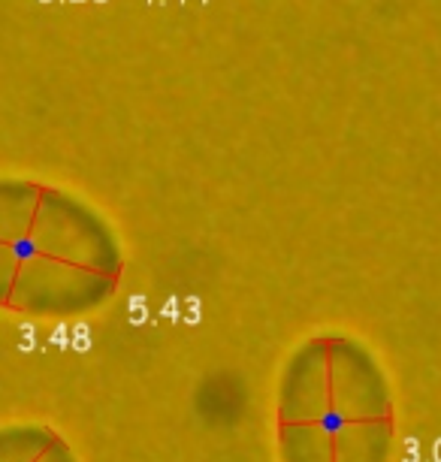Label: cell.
Returning <instances> with one entry per match:
<instances>
[{
	"mask_svg": "<svg viewBox=\"0 0 441 462\" xmlns=\"http://www.w3.org/2000/svg\"><path fill=\"white\" fill-rule=\"evenodd\" d=\"M405 462H420V447H417V438L405 441Z\"/></svg>",
	"mask_w": 441,
	"mask_h": 462,
	"instance_id": "1",
	"label": "cell"
},
{
	"mask_svg": "<svg viewBox=\"0 0 441 462\" xmlns=\"http://www.w3.org/2000/svg\"><path fill=\"white\" fill-rule=\"evenodd\" d=\"M435 462H441V438L435 441Z\"/></svg>",
	"mask_w": 441,
	"mask_h": 462,
	"instance_id": "3",
	"label": "cell"
},
{
	"mask_svg": "<svg viewBox=\"0 0 441 462\" xmlns=\"http://www.w3.org/2000/svg\"><path fill=\"white\" fill-rule=\"evenodd\" d=\"M88 347V342H85V329H79V350H85Z\"/></svg>",
	"mask_w": 441,
	"mask_h": 462,
	"instance_id": "2",
	"label": "cell"
}]
</instances>
